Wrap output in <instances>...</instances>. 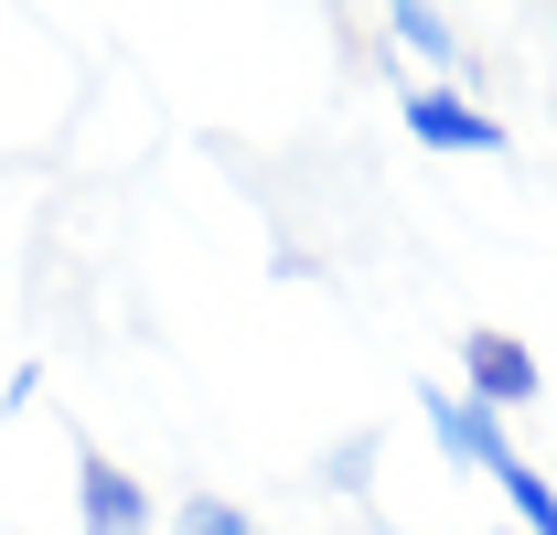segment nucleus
Segmentation results:
<instances>
[{
  "label": "nucleus",
  "mask_w": 557,
  "mask_h": 535,
  "mask_svg": "<svg viewBox=\"0 0 557 535\" xmlns=\"http://www.w3.org/2000/svg\"><path fill=\"white\" fill-rule=\"evenodd\" d=\"M493 493L515 503V535H557V482H547L536 461H525V450H515V461L493 471Z\"/></svg>",
  "instance_id": "6"
},
{
  "label": "nucleus",
  "mask_w": 557,
  "mask_h": 535,
  "mask_svg": "<svg viewBox=\"0 0 557 535\" xmlns=\"http://www.w3.org/2000/svg\"><path fill=\"white\" fill-rule=\"evenodd\" d=\"M364 535H408V525H364Z\"/></svg>",
  "instance_id": "9"
},
{
  "label": "nucleus",
  "mask_w": 557,
  "mask_h": 535,
  "mask_svg": "<svg viewBox=\"0 0 557 535\" xmlns=\"http://www.w3.org/2000/svg\"><path fill=\"white\" fill-rule=\"evenodd\" d=\"M172 535H269L247 503H225V493H183L172 503Z\"/></svg>",
  "instance_id": "8"
},
{
  "label": "nucleus",
  "mask_w": 557,
  "mask_h": 535,
  "mask_svg": "<svg viewBox=\"0 0 557 535\" xmlns=\"http://www.w3.org/2000/svg\"><path fill=\"white\" fill-rule=\"evenodd\" d=\"M75 525H86V535H161L150 482H139L129 461H108L97 439H75Z\"/></svg>",
  "instance_id": "1"
},
{
  "label": "nucleus",
  "mask_w": 557,
  "mask_h": 535,
  "mask_svg": "<svg viewBox=\"0 0 557 535\" xmlns=\"http://www.w3.org/2000/svg\"><path fill=\"white\" fill-rule=\"evenodd\" d=\"M408 139L418 150H450V161H504V119L472 108L461 86H408Z\"/></svg>",
  "instance_id": "2"
},
{
  "label": "nucleus",
  "mask_w": 557,
  "mask_h": 535,
  "mask_svg": "<svg viewBox=\"0 0 557 535\" xmlns=\"http://www.w3.org/2000/svg\"><path fill=\"white\" fill-rule=\"evenodd\" d=\"M375 461H386V428H354V439L322 450V482H333L344 503H364V493H375Z\"/></svg>",
  "instance_id": "7"
},
{
  "label": "nucleus",
  "mask_w": 557,
  "mask_h": 535,
  "mask_svg": "<svg viewBox=\"0 0 557 535\" xmlns=\"http://www.w3.org/2000/svg\"><path fill=\"white\" fill-rule=\"evenodd\" d=\"M386 43H397V54H418V65H461V22H450V11H418V0H397V11H386Z\"/></svg>",
  "instance_id": "5"
},
{
  "label": "nucleus",
  "mask_w": 557,
  "mask_h": 535,
  "mask_svg": "<svg viewBox=\"0 0 557 535\" xmlns=\"http://www.w3.org/2000/svg\"><path fill=\"white\" fill-rule=\"evenodd\" d=\"M418 418H429V439H440V461H450V471H504V461H515L504 418H493V407H472L461 386H429V397H418Z\"/></svg>",
  "instance_id": "4"
},
{
  "label": "nucleus",
  "mask_w": 557,
  "mask_h": 535,
  "mask_svg": "<svg viewBox=\"0 0 557 535\" xmlns=\"http://www.w3.org/2000/svg\"><path fill=\"white\" fill-rule=\"evenodd\" d=\"M461 397L493 407V418H504V407H536L547 397V364H536L515 333H461Z\"/></svg>",
  "instance_id": "3"
}]
</instances>
